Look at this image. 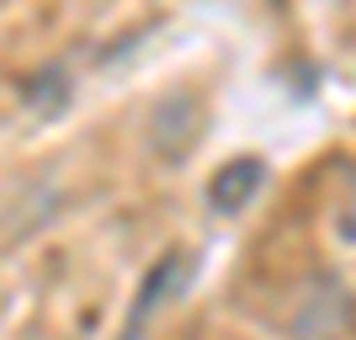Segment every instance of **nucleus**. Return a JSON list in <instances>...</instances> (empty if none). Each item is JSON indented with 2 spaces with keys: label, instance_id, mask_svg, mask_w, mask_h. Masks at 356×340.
<instances>
[{
  "label": "nucleus",
  "instance_id": "1",
  "mask_svg": "<svg viewBox=\"0 0 356 340\" xmlns=\"http://www.w3.org/2000/svg\"><path fill=\"white\" fill-rule=\"evenodd\" d=\"M255 186H261V165L255 160H239V165H229V170H223L218 181H213V207H223V213H229V202H245V197L255 192Z\"/></svg>",
  "mask_w": 356,
  "mask_h": 340
},
{
  "label": "nucleus",
  "instance_id": "2",
  "mask_svg": "<svg viewBox=\"0 0 356 340\" xmlns=\"http://www.w3.org/2000/svg\"><path fill=\"white\" fill-rule=\"evenodd\" d=\"M170 277H181V255H170V261H160V271H154V282H144V298H138V309H134V325H128V335H134L138 330V319H144L149 309H154V303H160V287Z\"/></svg>",
  "mask_w": 356,
  "mask_h": 340
},
{
  "label": "nucleus",
  "instance_id": "3",
  "mask_svg": "<svg viewBox=\"0 0 356 340\" xmlns=\"http://www.w3.org/2000/svg\"><path fill=\"white\" fill-rule=\"evenodd\" d=\"M346 234H351V239H356V218H346Z\"/></svg>",
  "mask_w": 356,
  "mask_h": 340
}]
</instances>
